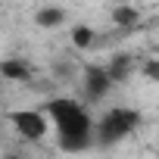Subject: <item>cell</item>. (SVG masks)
Listing matches in <instances>:
<instances>
[{"label": "cell", "mask_w": 159, "mask_h": 159, "mask_svg": "<svg viewBox=\"0 0 159 159\" xmlns=\"http://www.w3.org/2000/svg\"><path fill=\"white\" fill-rule=\"evenodd\" d=\"M143 75H147V78H159V62H156V59H150V62L143 66Z\"/></svg>", "instance_id": "obj_10"}, {"label": "cell", "mask_w": 159, "mask_h": 159, "mask_svg": "<svg viewBox=\"0 0 159 159\" xmlns=\"http://www.w3.org/2000/svg\"><path fill=\"white\" fill-rule=\"evenodd\" d=\"M10 122L25 140H41L47 134V128H50L47 116L38 112V109H16V112H10Z\"/></svg>", "instance_id": "obj_3"}, {"label": "cell", "mask_w": 159, "mask_h": 159, "mask_svg": "<svg viewBox=\"0 0 159 159\" xmlns=\"http://www.w3.org/2000/svg\"><path fill=\"white\" fill-rule=\"evenodd\" d=\"M109 88H112V75H109L106 66H88L84 69V94H88V100L106 97Z\"/></svg>", "instance_id": "obj_4"}, {"label": "cell", "mask_w": 159, "mask_h": 159, "mask_svg": "<svg viewBox=\"0 0 159 159\" xmlns=\"http://www.w3.org/2000/svg\"><path fill=\"white\" fill-rule=\"evenodd\" d=\"M128 72H131V59H128V56H116V59L109 62V75H112V81H122Z\"/></svg>", "instance_id": "obj_9"}, {"label": "cell", "mask_w": 159, "mask_h": 159, "mask_svg": "<svg viewBox=\"0 0 159 159\" xmlns=\"http://www.w3.org/2000/svg\"><path fill=\"white\" fill-rule=\"evenodd\" d=\"M0 72H3V78H10V81H25V78H28V62H22V59H3V62H0Z\"/></svg>", "instance_id": "obj_5"}, {"label": "cell", "mask_w": 159, "mask_h": 159, "mask_svg": "<svg viewBox=\"0 0 159 159\" xmlns=\"http://www.w3.org/2000/svg\"><path fill=\"white\" fill-rule=\"evenodd\" d=\"M112 22L122 25V28H131V25L140 22V13H137L134 7H116V10H112Z\"/></svg>", "instance_id": "obj_7"}, {"label": "cell", "mask_w": 159, "mask_h": 159, "mask_svg": "<svg viewBox=\"0 0 159 159\" xmlns=\"http://www.w3.org/2000/svg\"><path fill=\"white\" fill-rule=\"evenodd\" d=\"M47 116L56 125V140L66 153H81L94 143L97 125L84 103H78L72 97H56L47 103Z\"/></svg>", "instance_id": "obj_1"}, {"label": "cell", "mask_w": 159, "mask_h": 159, "mask_svg": "<svg viewBox=\"0 0 159 159\" xmlns=\"http://www.w3.org/2000/svg\"><path fill=\"white\" fill-rule=\"evenodd\" d=\"M72 41H75V47L88 50V47L94 44V31H91L88 25H75V28H72Z\"/></svg>", "instance_id": "obj_8"}, {"label": "cell", "mask_w": 159, "mask_h": 159, "mask_svg": "<svg viewBox=\"0 0 159 159\" xmlns=\"http://www.w3.org/2000/svg\"><path fill=\"white\" fill-rule=\"evenodd\" d=\"M62 19H66V13H62L59 7H44V10H38V16H34V22H38L41 28H56Z\"/></svg>", "instance_id": "obj_6"}, {"label": "cell", "mask_w": 159, "mask_h": 159, "mask_svg": "<svg viewBox=\"0 0 159 159\" xmlns=\"http://www.w3.org/2000/svg\"><path fill=\"white\" fill-rule=\"evenodd\" d=\"M137 125H140V112H137V109H131V106H116V109H109V112L100 116V122H97V140H100L103 147H112V143L125 140Z\"/></svg>", "instance_id": "obj_2"}, {"label": "cell", "mask_w": 159, "mask_h": 159, "mask_svg": "<svg viewBox=\"0 0 159 159\" xmlns=\"http://www.w3.org/2000/svg\"><path fill=\"white\" fill-rule=\"evenodd\" d=\"M3 159H19V156H13V153H10V156H3Z\"/></svg>", "instance_id": "obj_11"}]
</instances>
